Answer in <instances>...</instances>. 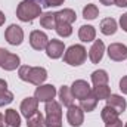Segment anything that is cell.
I'll return each instance as SVG.
<instances>
[{
	"label": "cell",
	"instance_id": "4",
	"mask_svg": "<svg viewBox=\"0 0 127 127\" xmlns=\"http://www.w3.org/2000/svg\"><path fill=\"white\" fill-rule=\"evenodd\" d=\"M86 58H87V50L83 44H72L64 53L65 64H68L71 66H80L81 64H84Z\"/></svg>",
	"mask_w": 127,
	"mask_h": 127
},
{
	"label": "cell",
	"instance_id": "1",
	"mask_svg": "<svg viewBox=\"0 0 127 127\" xmlns=\"http://www.w3.org/2000/svg\"><path fill=\"white\" fill-rule=\"evenodd\" d=\"M18 75L22 81L31 83L34 86H40L47 80V71L43 66H30L21 65L18 68Z\"/></svg>",
	"mask_w": 127,
	"mask_h": 127
},
{
	"label": "cell",
	"instance_id": "29",
	"mask_svg": "<svg viewBox=\"0 0 127 127\" xmlns=\"http://www.w3.org/2000/svg\"><path fill=\"white\" fill-rule=\"evenodd\" d=\"M13 100V93L9 92L7 89H1L0 90V106H6Z\"/></svg>",
	"mask_w": 127,
	"mask_h": 127
},
{
	"label": "cell",
	"instance_id": "26",
	"mask_svg": "<svg viewBox=\"0 0 127 127\" xmlns=\"http://www.w3.org/2000/svg\"><path fill=\"white\" fill-rule=\"evenodd\" d=\"M99 16V9L97 6L93 4V3H89L83 7V18L84 19H89V21H93Z\"/></svg>",
	"mask_w": 127,
	"mask_h": 127
},
{
	"label": "cell",
	"instance_id": "10",
	"mask_svg": "<svg viewBox=\"0 0 127 127\" xmlns=\"http://www.w3.org/2000/svg\"><path fill=\"white\" fill-rule=\"evenodd\" d=\"M49 43V37L44 31H40V30H34L30 34V44L34 50H43L46 49Z\"/></svg>",
	"mask_w": 127,
	"mask_h": 127
},
{
	"label": "cell",
	"instance_id": "11",
	"mask_svg": "<svg viewBox=\"0 0 127 127\" xmlns=\"http://www.w3.org/2000/svg\"><path fill=\"white\" fill-rule=\"evenodd\" d=\"M44 50H46V55L50 59H59L64 55V52H65V44L61 40L52 38V40H49V43H47Z\"/></svg>",
	"mask_w": 127,
	"mask_h": 127
},
{
	"label": "cell",
	"instance_id": "35",
	"mask_svg": "<svg viewBox=\"0 0 127 127\" xmlns=\"http://www.w3.org/2000/svg\"><path fill=\"white\" fill-rule=\"evenodd\" d=\"M0 127H9L7 126V123H6V118H4V115L0 112Z\"/></svg>",
	"mask_w": 127,
	"mask_h": 127
},
{
	"label": "cell",
	"instance_id": "34",
	"mask_svg": "<svg viewBox=\"0 0 127 127\" xmlns=\"http://www.w3.org/2000/svg\"><path fill=\"white\" fill-rule=\"evenodd\" d=\"M118 7H127V0H115L114 1Z\"/></svg>",
	"mask_w": 127,
	"mask_h": 127
},
{
	"label": "cell",
	"instance_id": "32",
	"mask_svg": "<svg viewBox=\"0 0 127 127\" xmlns=\"http://www.w3.org/2000/svg\"><path fill=\"white\" fill-rule=\"evenodd\" d=\"M120 90H121L124 95H127V75H124V77L120 80Z\"/></svg>",
	"mask_w": 127,
	"mask_h": 127
},
{
	"label": "cell",
	"instance_id": "16",
	"mask_svg": "<svg viewBox=\"0 0 127 127\" xmlns=\"http://www.w3.org/2000/svg\"><path fill=\"white\" fill-rule=\"evenodd\" d=\"M55 18H56V22L72 25V22H75L77 19V15H75V10L72 9H62L59 12H55Z\"/></svg>",
	"mask_w": 127,
	"mask_h": 127
},
{
	"label": "cell",
	"instance_id": "8",
	"mask_svg": "<svg viewBox=\"0 0 127 127\" xmlns=\"http://www.w3.org/2000/svg\"><path fill=\"white\" fill-rule=\"evenodd\" d=\"M66 120L71 127H80L84 123V111L80 105H71L66 111Z\"/></svg>",
	"mask_w": 127,
	"mask_h": 127
},
{
	"label": "cell",
	"instance_id": "33",
	"mask_svg": "<svg viewBox=\"0 0 127 127\" xmlns=\"http://www.w3.org/2000/svg\"><path fill=\"white\" fill-rule=\"evenodd\" d=\"M105 127H123V121L120 118L114 120V121H109V123H105Z\"/></svg>",
	"mask_w": 127,
	"mask_h": 127
},
{
	"label": "cell",
	"instance_id": "23",
	"mask_svg": "<svg viewBox=\"0 0 127 127\" xmlns=\"http://www.w3.org/2000/svg\"><path fill=\"white\" fill-rule=\"evenodd\" d=\"M96 105H97V99H96V96L93 95V93L87 95L84 99L80 100V106H81V109L86 111V112H92V111H95Z\"/></svg>",
	"mask_w": 127,
	"mask_h": 127
},
{
	"label": "cell",
	"instance_id": "14",
	"mask_svg": "<svg viewBox=\"0 0 127 127\" xmlns=\"http://www.w3.org/2000/svg\"><path fill=\"white\" fill-rule=\"evenodd\" d=\"M103 53H105V44L102 40H95L90 50H89V58L92 64H99L103 58Z\"/></svg>",
	"mask_w": 127,
	"mask_h": 127
},
{
	"label": "cell",
	"instance_id": "25",
	"mask_svg": "<svg viewBox=\"0 0 127 127\" xmlns=\"http://www.w3.org/2000/svg\"><path fill=\"white\" fill-rule=\"evenodd\" d=\"M118 115H120V114H118L114 108H111L109 105H105V106L102 108V111H100V118H102L105 123H109V121L117 120Z\"/></svg>",
	"mask_w": 127,
	"mask_h": 127
},
{
	"label": "cell",
	"instance_id": "31",
	"mask_svg": "<svg viewBox=\"0 0 127 127\" xmlns=\"http://www.w3.org/2000/svg\"><path fill=\"white\" fill-rule=\"evenodd\" d=\"M120 27L123 28V31L127 32V12L120 16Z\"/></svg>",
	"mask_w": 127,
	"mask_h": 127
},
{
	"label": "cell",
	"instance_id": "12",
	"mask_svg": "<svg viewBox=\"0 0 127 127\" xmlns=\"http://www.w3.org/2000/svg\"><path fill=\"white\" fill-rule=\"evenodd\" d=\"M71 92L75 99H84L87 95L92 93V87L90 84L86 81V80H75L72 84H71Z\"/></svg>",
	"mask_w": 127,
	"mask_h": 127
},
{
	"label": "cell",
	"instance_id": "17",
	"mask_svg": "<svg viewBox=\"0 0 127 127\" xmlns=\"http://www.w3.org/2000/svg\"><path fill=\"white\" fill-rule=\"evenodd\" d=\"M78 38L83 43H90L95 41L96 38V30L93 25H81L78 30Z\"/></svg>",
	"mask_w": 127,
	"mask_h": 127
},
{
	"label": "cell",
	"instance_id": "19",
	"mask_svg": "<svg viewBox=\"0 0 127 127\" xmlns=\"http://www.w3.org/2000/svg\"><path fill=\"white\" fill-rule=\"evenodd\" d=\"M58 95H59V99H61V103H62V105H65V106H71V105H74L75 97H74V95H72L69 86H62V87L59 89Z\"/></svg>",
	"mask_w": 127,
	"mask_h": 127
},
{
	"label": "cell",
	"instance_id": "36",
	"mask_svg": "<svg viewBox=\"0 0 127 127\" xmlns=\"http://www.w3.org/2000/svg\"><path fill=\"white\" fill-rule=\"evenodd\" d=\"M1 89H7V81L3 80V78H0V90Z\"/></svg>",
	"mask_w": 127,
	"mask_h": 127
},
{
	"label": "cell",
	"instance_id": "6",
	"mask_svg": "<svg viewBox=\"0 0 127 127\" xmlns=\"http://www.w3.org/2000/svg\"><path fill=\"white\" fill-rule=\"evenodd\" d=\"M4 38H6V41L9 44L19 46L24 41V30L16 24H10L4 31Z\"/></svg>",
	"mask_w": 127,
	"mask_h": 127
},
{
	"label": "cell",
	"instance_id": "28",
	"mask_svg": "<svg viewBox=\"0 0 127 127\" xmlns=\"http://www.w3.org/2000/svg\"><path fill=\"white\" fill-rule=\"evenodd\" d=\"M55 31L59 37H69L72 34V27L71 24H61V22H56V27H55Z\"/></svg>",
	"mask_w": 127,
	"mask_h": 127
},
{
	"label": "cell",
	"instance_id": "37",
	"mask_svg": "<svg viewBox=\"0 0 127 127\" xmlns=\"http://www.w3.org/2000/svg\"><path fill=\"white\" fill-rule=\"evenodd\" d=\"M102 4H105V6H111V4H114V1L115 0H99Z\"/></svg>",
	"mask_w": 127,
	"mask_h": 127
},
{
	"label": "cell",
	"instance_id": "15",
	"mask_svg": "<svg viewBox=\"0 0 127 127\" xmlns=\"http://www.w3.org/2000/svg\"><path fill=\"white\" fill-rule=\"evenodd\" d=\"M106 105H109L111 108H114L118 114H123L124 111H126V108H127V102H126V99L123 97V96H120V95H112L111 93V96L106 99Z\"/></svg>",
	"mask_w": 127,
	"mask_h": 127
},
{
	"label": "cell",
	"instance_id": "39",
	"mask_svg": "<svg viewBox=\"0 0 127 127\" xmlns=\"http://www.w3.org/2000/svg\"><path fill=\"white\" fill-rule=\"evenodd\" d=\"M124 127H127V123H126V124H124Z\"/></svg>",
	"mask_w": 127,
	"mask_h": 127
},
{
	"label": "cell",
	"instance_id": "38",
	"mask_svg": "<svg viewBox=\"0 0 127 127\" xmlns=\"http://www.w3.org/2000/svg\"><path fill=\"white\" fill-rule=\"evenodd\" d=\"M4 21H6V16H4V13H3V12L0 10V27H1L3 24H4Z\"/></svg>",
	"mask_w": 127,
	"mask_h": 127
},
{
	"label": "cell",
	"instance_id": "24",
	"mask_svg": "<svg viewBox=\"0 0 127 127\" xmlns=\"http://www.w3.org/2000/svg\"><path fill=\"white\" fill-rule=\"evenodd\" d=\"M92 93L96 96V99L97 100H106L109 96H111V89H109V86L108 84H100V86H95L93 89H92Z\"/></svg>",
	"mask_w": 127,
	"mask_h": 127
},
{
	"label": "cell",
	"instance_id": "3",
	"mask_svg": "<svg viewBox=\"0 0 127 127\" xmlns=\"http://www.w3.org/2000/svg\"><path fill=\"white\" fill-rule=\"evenodd\" d=\"M44 127H62V106L55 99L44 105Z\"/></svg>",
	"mask_w": 127,
	"mask_h": 127
},
{
	"label": "cell",
	"instance_id": "5",
	"mask_svg": "<svg viewBox=\"0 0 127 127\" xmlns=\"http://www.w3.org/2000/svg\"><path fill=\"white\" fill-rule=\"evenodd\" d=\"M19 64H21V59L18 55L10 53L9 50L0 47V68H3L4 71H13L21 66Z\"/></svg>",
	"mask_w": 127,
	"mask_h": 127
},
{
	"label": "cell",
	"instance_id": "27",
	"mask_svg": "<svg viewBox=\"0 0 127 127\" xmlns=\"http://www.w3.org/2000/svg\"><path fill=\"white\" fill-rule=\"evenodd\" d=\"M27 127H44V117L38 111L27 118Z\"/></svg>",
	"mask_w": 127,
	"mask_h": 127
},
{
	"label": "cell",
	"instance_id": "7",
	"mask_svg": "<svg viewBox=\"0 0 127 127\" xmlns=\"http://www.w3.org/2000/svg\"><path fill=\"white\" fill-rule=\"evenodd\" d=\"M56 93L58 92H56V89H55L53 84H40V86H37V89L34 92V97L38 102H44L46 103V102L53 100Z\"/></svg>",
	"mask_w": 127,
	"mask_h": 127
},
{
	"label": "cell",
	"instance_id": "13",
	"mask_svg": "<svg viewBox=\"0 0 127 127\" xmlns=\"http://www.w3.org/2000/svg\"><path fill=\"white\" fill-rule=\"evenodd\" d=\"M19 111H21V114H22L25 118L31 117V115H34V114L38 111V100H37L34 96H32V97H25V99L21 102Z\"/></svg>",
	"mask_w": 127,
	"mask_h": 127
},
{
	"label": "cell",
	"instance_id": "22",
	"mask_svg": "<svg viewBox=\"0 0 127 127\" xmlns=\"http://www.w3.org/2000/svg\"><path fill=\"white\" fill-rule=\"evenodd\" d=\"M90 78H92L93 86L108 84V81H109V75H108V72L105 69H96V71H93L92 75H90Z\"/></svg>",
	"mask_w": 127,
	"mask_h": 127
},
{
	"label": "cell",
	"instance_id": "21",
	"mask_svg": "<svg viewBox=\"0 0 127 127\" xmlns=\"http://www.w3.org/2000/svg\"><path fill=\"white\" fill-rule=\"evenodd\" d=\"M4 118L9 127H21V115L16 112V109H12V108L6 109Z\"/></svg>",
	"mask_w": 127,
	"mask_h": 127
},
{
	"label": "cell",
	"instance_id": "18",
	"mask_svg": "<svg viewBox=\"0 0 127 127\" xmlns=\"http://www.w3.org/2000/svg\"><path fill=\"white\" fill-rule=\"evenodd\" d=\"M118 30V24L114 18H105L100 21V32L105 35H112Z\"/></svg>",
	"mask_w": 127,
	"mask_h": 127
},
{
	"label": "cell",
	"instance_id": "2",
	"mask_svg": "<svg viewBox=\"0 0 127 127\" xmlns=\"http://www.w3.org/2000/svg\"><path fill=\"white\" fill-rule=\"evenodd\" d=\"M16 16L22 22H32L41 16V6L35 0H22L16 7Z\"/></svg>",
	"mask_w": 127,
	"mask_h": 127
},
{
	"label": "cell",
	"instance_id": "9",
	"mask_svg": "<svg viewBox=\"0 0 127 127\" xmlns=\"http://www.w3.org/2000/svg\"><path fill=\"white\" fill-rule=\"evenodd\" d=\"M106 53H108L111 61L121 62V61L127 59V46L123 44V43H111L108 46Z\"/></svg>",
	"mask_w": 127,
	"mask_h": 127
},
{
	"label": "cell",
	"instance_id": "20",
	"mask_svg": "<svg viewBox=\"0 0 127 127\" xmlns=\"http://www.w3.org/2000/svg\"><path fill=\"white\" fill-rule=\"evenodd\" d=\"M40 25L46 30H55L56 27V18H55V12H44L40 16Z\"/></svg>",
	"mask_w": 127,
	"mask_h": 127
},
{
	"label": "cell",
	"instance_id": "30",
	"mask_svg": "<svg viewBox=\"0 0 127 127\" xmlns=\"http://www.w3.org/2000/svg\"><path fill=\"white\" fill-rule=\"evenodd\" d=\"M43 1V6L46 7H55V6H61L65 0H41Z\"/></svg>",
	"mask_w": 127,
	"mask_h": 127
}]
</instances>
